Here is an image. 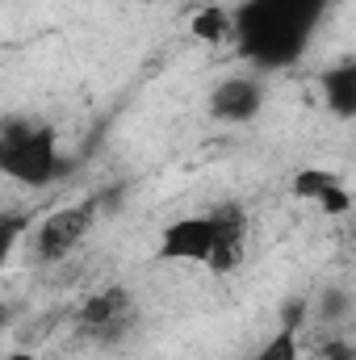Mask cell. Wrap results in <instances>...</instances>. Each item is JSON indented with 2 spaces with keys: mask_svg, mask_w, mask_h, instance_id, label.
I'll return each instance as SVG.
<instances>
[{
  "mask_svg": "<svg viewBox=\"0 0 356 360\" xmlns=\"http://www.w3.org/2000/svg\"><path fill=\"white\" fill-rule=\"evenodd\" d=\"M205 214L214 218L218 239H214V248H210V256H205L201 269H210L214 276H227V272L239 269L243 256H248V214H243L235 201L214 205V210H205Z\"/></svg>",
  "mask_w": 356,
  "mask_h": 360,
  "instance_id": "8992f818",
  "label": "cell"
},
{
  "mask_svg": "<svg viewBox=\"0 0 356 360\" xmlns=\"http://www.w3.org/2000/svg\"><path fill=\"white\" fill-rule=\"evenodd\" d=\"M0 360H38L34 352H8V356H0Z\"/></svg>",
  "mask_w": 356,
  "mask_h": 360,
  "instance_id": "e0dca14e",
  "label": "cell"
},
{
  "mask_svg": "<svg viewBox=\"0 0 356 360\" xmlns=\"http://www.w3.org/2000/svg\"><path fill=\"white\" fill-rule=\"evenodd\" d=\"M306 319H310V297H285L281 302V327L285 331H302L306 327Z\"/></svg>",
  "mask_w": 356,
  "mask_h": 360,
  "instance_id": "5bb4252c",
  "label": "cell"
},
{
  "mask_svg": "<svg viewBox=\"0 0 356 360\" xmlns=\"http://www.w3.org/2000/svg\"><path fill=\"white\" fill-rule=\"evenodd\" d=\"M289 193H293L298 201L319 205L323 214H348V210H352L348 180L340 176V172H327V168H302V172H293Z\"/></svg>",
  "mask_w": 356,
  "mask_h": 360,
  "instance_id": "ba28073f",
  "label": "cell"
},
{
  "mask_svg": "<svg viewBox=\"0 0 356 360\" xmlns=\"http://www.w3.org/2000/svg\"><path fill=\"white\" fill-rule=\"evenodd\" d=\"M331 4L336 0H243L231 13L243 59H252L265 72L298 63Z\"/></svg>",
  "mask_w": 356,
  "mask_h": 360,
  "instance_id": "6da1fadb",
  "label": "cell"
},
{
  "mask_svg": "<svg viewBox=\"0 0 356 360\" xmlns=\"http://www.w3.org/2000/svg\"><path fill=\"white\" fill-rule=\"evenodd\" d=\"M4 172H8V139L0 134V176H4Z\"/></svg>",
  "mask_w": 356,
  "mask_h": 360,
  "instance_id": "2e32d148",
  "label": "cell"
},
{
  "mask_svg": "<svg viewBox=\"0 0 356 360\" xmlns=\"http://www.w3.org/2000/svg\"><path fill=\"white\" fill-rule=\"evenodd\" d=\"M323 101L336 117H352L356 113V63L344 59L336 68L323 72Z\"/></svg>",
  "mask_w": 356,
  "mask_h": 360,
  "instance_id": "9c48e42d",
  "label": "cell"
},
{
  "mask_svg": "<svg viewBox=\"0 0 356 360\" xmlns=\"http://www.w3.org/2000/svg\"><path fill=\"white\" fill-rule=\"evenodd\" d=\"M310 314H314L323 327H340V323H348V314H352V293H348L344 285H327V289L319 293V302H310Z\"/></svg>",
  "mask_w": 356,
  "mask_h": 360,
  "instance_id": "8fae6325",
  "label": "cell"
},
{
  "mask_svg": "<svg viewBox=\"0 0 356 360\" xmlns=\"http://www.w3.org/2000/svg\"><path fill=\"white\" fill-rule=\"evenodd\" d=\"M214 239H218V231H214V218L210 214H180V218H172L160 231L155 256L160 260H172V264H205Z\"/></svg>",
  "mask_w": 356,
  "mask_h": 360,
  "instance_id": "5b68a950",
  "label": "cell"
},
{
  "mask_svg": "<svg viewBox=\"0 0 356 360\" xmlns=\"http://www.w3.org/2000/svg\"><path fill=\"white\" fill-rule=\"evenodd\" d=\"M265 109V84L252 76H231L210 92V117L222 126H248Z\"/></svg>",
  "mask_w": 356,
  "mask_h": 360,
  "instance_id": "52a82bcc",
  "label": "cell"
},
{
  "mask_svg": "<svg viewBox=\"0 0 356 360\" xmlns=\"http://www.w3.org/2000/svg\"><path fill=\"white\" fill-rule=\"evenodd\" d=\"M30 214H0V269L13 260V252H17V243L30 235Z\"/></svg>",
  "mask_w": 356,
  "mask_h": 360,
  "instance_id": "7c38bea8",
  "label": "cell"
},
{
  "mask_svg": "<svg viewBox=\"0 0 356 360\" xmlns=\"http://www.w3.org/2000/svg\"><path fill=\"white\" fill-rule=\"evenodd\" d=\"M323 360H352V344H348V340H331V344H323Z\"/></svg>",
  "mask_w": 356,
  "mask_h": 360,
  "instance_id": "9a60e30c",
  "label": "cell"
},
{
  "mask_svg": "<svg viewBox=\"0 0 356 360\" xmlns=\"http://www.w3.org/2000/svg\"><path fill=\"white\" fill-rule=\"evenodd\" d=\"M189 34H193L197 42H205V46H222V42L235 38V17H231L227 8L210 4V8H201V13H193Z\"/></svg>",
  "mask_w": 356,
  "mask_h": 360,
  "instance_id": "30bf717a",
  "label": "cell"
},
{
  "mask_svg": "<svg viewBox=\"0 0 356 360\" xmlns=\"http://www.w3.org/2000/svg\"><path fill=\"white\" fill-rule=\"evenodd\" d=\"M96 214H101V201L84 197V201H72V205H59L51 210L38 226H34V256L42 264H55V260H68L96 226Z\"/></svg>",
  "mask_w": 356,
  "mask_h": 360,
  "instance_id": "277c9868",
  "label": "cell"
},
{
  "mask_svg": "<svg viewBox=\"0 0 356 360\" xmlns=\"http://www.w3.org/2000/svg\"><path fill=\"white\" fill-rule=\"evenodd\" d=\"M256 360H298V331L276 327V335H272L265 348L256 352Z\"/></svg>",
  "mask_w": 356,
  "mask_h": 360,
  "instance_id": "4fadbf2b",
  "label": "cell"
},
{
  "mask_svg": "<svg viewBox=\"0 0 356 360\" xmlns=\"http://www.w3.org/2000/svg\"><path fill=\"white\" fill-rule=\"evenodd\" d=\"M0 134L8 139V172L4 176L25 184V188H42L59 176L68 164L59 160V143L55 130L30 117H8L0 126Z\"/></svg>",
  "mask_w": 356,
  "mask_h": 360,
  "instance_id": "7a4b0ae2",
  "label": "cell"
},
{
  "mask_svg": "<svg viewBox=\"0 0 356 360\" xmlns=\"http://www.w3.org/2000/svg\"><path fill=\"white\" fill-rule=\"evenodd\" d=\"M139 297L126 289V285H105L96 289L89 302L80 306L76 323H80V335H89L92 344H105V348H117L126 344L134 331H139Z\"/></svg>",
  "mask_w": 356,
  "mask_h": 360,
  "instance_id": "3957f363",
  "label": "cell"
}]
</instances>
